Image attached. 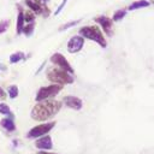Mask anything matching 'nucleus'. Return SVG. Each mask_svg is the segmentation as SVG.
Returning a JSON list of instances; mask_svg holds the SVG:
<instances>
[{"label":"nucleus","instance_id":"obj_8","mask_svg":"<svg viewBox=\"0 0 154 154\" xmlns=\"http://www.w3.org/2000/svg\"><path fill=\"white\" fill-rule=\"evenodd\" d=\"M94 20L97 24H100V26L102 28V30L107 35H109V36L112 35V32H113V20L111 18H108L106 16H99V17H95Z\"/></svg>","mask_w":154,"mask_h":154},{"label":"nucleus","instance_id":"obj_2","mask_svg":"<svg viewBox=\"0 0 154 154\" xmlns=\"http://www.w3.org/2000/svg\"><path fill=\"white\" fill-rule=\"evenodd\" d=\"M79 35L83 37V38H88V40H91L96 43H99L102 48H105L107 46V42H106V38L102 34V31L100 30L99 26L96 25H90V26H82L79 29Z\"/></svg>","mask_w":154,"mask_h":154},{"label":"nucleus","instance_id":"obj_23","mask_svg":"<svg viewBox=\"0 0 154 154\" xmlns=\"http://www.w3.org/2000/svg\"><path fill=\"white\" fill-rule=\"evenodd\" d=\"M66 2H67V0H63V1H61V4L59 5V7H58V8L55 10V12H54V16H58V14H59V13L61 12V10H63V8L65 7Z\"/></svg>","mask_w":154,"mask_h":154},{"label":"nucleus","instance_id":"obj_17","mask_svg":"<svg viewBox=\"0 0 154 154\" xmlns=\"http://www.w3.org/2000/svg\"><path fill=\"white\" fill-rule=\"evenodd\" d=\"M34 29H35V22H31V23H28L26 25H24L23 28V32L25 36H31L34 34Z\"/></svg>","mask_w":154,"mask_h":154},{"label":"nucleus","instance_id":"obj_25","mask_svg":"<svg viewBox=\"0 0 154 154\" xmlns=\"http://www.w3.org/2000/svg\"><path fill=\"white\" fill-rule=\"evenodd\" d=\"M38 154H57V153H52V152H46V150H41V152H38Z\"/></svg>","mask_w":154,"mask_h":154},{"label":"nucleus","instance_id":"obj_13","mask_svg":"<svg viewBox=\"0 0 154 154\" xmlns=\"http://www.w3.org/2000/svg\"><path fill=\"white\" fill-rule=\"evenodd\" d=\"M25 5L29 7L30 11H32L34 13H42V7L45 5H41V4H37L32 0H25Z\"/></svg>","mask_w":154,"mask_h":154},{"label":"nucleus","instance_id":"obj_5","mask_svg":"<svg viewBox=\"0 0 154 154\" xmlns=\"http://www.w3.org/2000/svg\"><path fill=\"white\" fill-rule=\"evenodd\" d=\"M55 126V122H48V123H42V124H38L34 128H31L29 130V132L26 134V136L29 138H38V137H42V136H46L48 135V132Z\"/></svg>","mask_w":154,"mask_h":154},{"label":"nucleus","instance_id":"obj_26","mask_svg":"<svg viewBox=\"0 0 154 154\" xmlns=\"http://www.w3.org/2000/svg\"><path fill=\"white\" fill-rule=\"evenodd\" d=\"M34 1H35V2H37V4H41V1H42V0H34Z\"/></svg>","mask_w":154,"mask_h":154},{"label":"nucleus","instance_id":"obj_3","mask_svg":"<svg viewBox=\"0 0 154 154\" xmlns=\"http://www.w3.org/2000/svg\"><path fill=\"white\" fill-rule=\"evenodd\" d=\"M47 78L55 83V84H60V85H64V84H72L75 82V78L71 73L59 69V67H51L47 70Z\"/></svg>","mask_w":154,"mask_h":154},{"label":"nucleus","instance_id":"obj_21","mask_svg":"<svg viewBox=\"0 0 154 154\" xmlns=\"http://www.w3.org/2000/svg\"><path fill=\"white\" fill-rule=\"evenodd\" d=\"M79 22H81V19H78V20H72V22H69V23H65L64 25H61V26L59 28V30H60V31H64V30H66V29H69V28L75 26V25L78 24Z\"/></svg>","mask_w":154,"mask_h":154},{"label":"nucleus","instance_id":"obj_27","mask_svg":"<svg viewBox=\"0 0 154 154\" xmlns=\"http://www.w3.org/2000/svg\"><path fill=\"white\" fill-rule=\"evenodd\" d=\"M47 1H48V0H42V5H45V4L47 2Z\"/></svg>","mask_w":154,"mask_h":154},{"label":"nucleus","instance_id":"obj_18","mask_svg":"<svg viewBox=\"0 0 154 154\" xmlns=\"http://www.w3.org/2000/svg\"><path fill=\"white\" fill-rule=\"evenodd\" d=\"M125 14H126V10H117L116 12H114V14H113V17H112V20L113 22H119V20H122L124 17H125Z\"/></svg>","mask_w":154,"mask_h":154},{"label":"nucleus","instance_id":"obj_9","mask_svg":"<svg viewBox=\"0 0 154 154\" xmlns=\"http://www.w3.org/2000/svg\"><path fill=\"white\" fill-rule=\"evenodd\" d=\"M63 101H64V103H65L69 108L75 109V111L81 109L82 106H83L82 100H81L79 97H77V96H73V95H67V96H65V97L63 99Z\"/></svg>","mask_w":154,"mask_h":154},{"label":"nucleus","instance_id":"obj_19","mask_svg":"<svg viewBox=\"0 0 154 154\" xmlns=\"http://www.w3.org/2000/svg\"><path fill=\"white\" fill-rule=\"evenodd\" d=\"M7 94H8V96H10L11 99H16V97L18 96V94H19L18 87H17V85H14V84L10 85V87H8V89H7Z\"/></svg>","mask_w":154,"mask_h":154},{"label":"nucleus","instance_id":"obj_16","mask_svg":"<svg viewBox=\"0 0 154 154\" xmlns=\"http://www.w3.org/2000/svg\"><path fill=\"white\" fill-rule=\"evenodd\" d=\"M0 113L1 114H4V116H7L8 118H12L13 119V113H12V111H11V108L6 105V103H0Z\"/></svg>","mask_w":154,"mask_h":154},{"label":"nucleus","instance_id":"obj_24","mask_svg":"<svg viewBox=\"0 0 154 154\" xmlns=\"http://www.w3.org/2000/svg\"><path fill=\"white\" fill-rule=\"evenodd\" d=\"M6 99V91L0 87V100H5Z\"/></svg>","mask_w":154,"mask_h":154},{"label":"nucleus","instance_id":"obj_15","mask_svg":"<svg viewBox=\"0 0 154 154\" xmlns=\"http://www.w3.org/2000/svg\"><path fill=\"white\" fill-rule=\"evenodd\" d=\"M24 58H25V55H24L23 52H16V53L10 55V63L11 64H16V63H19L20 60H23Z\"/></svg>","mask_w":154,"mask_h":154},{"label":"nucleus","instance_id":"obj_1","mask_svg":"<svg viewBox=\"0 0 154 154\" xmlns=\"http://www.w3.org/2000/svg\"><path fill=\"white\" fill-rule=\"evenodd\" d=\"M63 106V102L57 100H43L37 102L31 109V118L35 120H47L55 116Z\"/></svg>","mask_w":154,"mask_h":154},{"label":"nucleus","instance_id":"obj_11","mask_svg":"<svg viewBox=\"0 0 154 154\" xmlns=\"http://www.w3.org/2000/svg\"><path fill=\"white\" fill-rule=\"evenodd\" d=\"M18 8H19V12H18V16H17V22H16V32H17V35H19V34H22L23 32V28H24V23H25V20H24V12L22 11V8L18 6Z\"/></svg>","mask_w":154,"mask_h":154},{"label":"nucleus","instance_id":"obj_12","mask_svg":"<svg viewBox=\"0 0 154 154\" xmlns=\"http://www.w3.org/2000/svg\"><path fill=\"white\" fill-rule=\"evenodd\" d=\"M0 125L6 130V131H8V132H13L14 130H16V124H14V122H13V119L12 118H2L1 119V122H0Z\"/></svg>","mask_w":154,"mask_h":154},{"label":"nucleus","instance_id":"obj_14","mask_svg":"<svg viewBox=\"0 0 154 154\" xmlns=\"http://www.w3.org/2000/svg\"><path fill=\"white\" fill-rule=\"evenodd\" d=\"M149 5H150V4H149V1H147V0H138V1H135V2H132L131 5H129L128 10H129V11H134V10H137V8L148 7Z\"/></svg>","mask_w":154,"mask_h":154},{"label":"nucleus","instance_id":"obj_6","mask_svg":"<svg viewBox=\"0 0 154 154\" xmlns=\"http://www.w3.org/2000/svg\"><path fill=\"white\" fill-rule=\"evenodd\" d=\"M51 63H53V65L58 66L59 69L69 72V73H73V69L72 66L70 65V63L67 61V59L61 54V53H54L52 57H51Z\"/></svg>","mask_w":154,"mask_h":154},{"label":"nucleus","instance_id":"obj_4","mask_svg":"<svg viewBox=\"0 0 154 154\" xmlns=\"http://www.w3.org/2000/svg\"><path fill=\"white\" fill-rule=\"evenodd\" d=\"M63 89V85L60 84H49V85H46V87H41L37 93H36V96H35V101L36 102H40V101H43V100H48L51 97H54L55 95H58L60 93V90Z\"/></svg>","mask_w":154,"mask_h":154},{"label":"nucleus","instance_id":"obj_10","mask_svg":"<svg viewBox=\"0 0 154 154\" xmlns=\"http://www.w3.org/2000/svg\"><path fill=\"white\" fill-rule=\"evenodd\" d=\"M35 147H36L37 149L46 150V152H48L49 149H52V147H53V142H52L51 136L46 135V136L38 137V138L35 141Z\"/></svg>","mask_w":154,"mask_h":154},{"label":"nucleus","instance_id":"obj_7","mask_svg":"<svg viewBox=\"0 0 154 154\" xmlns=\"http://www.w3.org/2000/svg\"><path fill=\"white\" fill-rule=\"evenodd\" d=\"M83 46H84V38L81 35H75L67 42V52L71 54H75L79 52L83 48Z\"/></svg>","mask_w":154,"mask_h":154},{"label":"nucleus","instance_id":"obj_22","mask_svg":"<svg viewBox=\"0 0 154 154\" xmlns=\"http://www.w3.org/2000/svg\"><path fill=\"white\" fill-rule=\"evenodd\" d=\"M10 26V22L8 20H1L0 22V34H4Z\"/></svg>","mask_w":154,"mask_h":154},{"label":"nucleus","instance_id":"obj_20","mask_svg":"<svg viewBox=\"0 0 154 154\" xmlns=\"http://www.w3.org/2000/svg\"><path fill=\"white\" fill-rule=\"evenodd\" d=\"M35 13L32 12V11H30V10H28L26 12H24V20L25 22H28V23H31V22H34L35 20Z\"/></svg>","mask_w":154,"mask_h":154}]
</instances>
